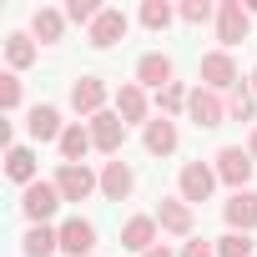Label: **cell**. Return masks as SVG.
Returning a JSON list of instances; mask_svg holds the SVG:
<instances>
[{"label": "cell", "mask_w": 257, "mask_h": 257, "mask_svg": "<svg viewBox=\"0 0 257 257\" xmlns=\"http://www.w3.org/2000/svg\"><path fill=\"white\" fill-rule=\"evenodd\" d=\"M51 182H56L61 202H86V197H96V192H101V177H96L86 162H61Z\"/></svg>", "instance_id": "cell-1"}, {"label": "cell", "mask_w": 257, "mask_h": 257, "mask_svg": "<svg viewBox=\"0 0 257 257\" xmlns=\"http://www.w3.org/2000/svg\"><path fill=\"white\" fill-rule=\"evenodd\" d=\"M212 167H217V182H227L232 192H247V182H252V172H257L252 152H242V147H222V152L212 157Z\"/></svg>", "instance_id": "cell-2"}, {"label": "cell", "mask_w": 257, "mask_h": 257, "mask_svg": "<svg viewBox=\"0 0 257 257\" xmlns=\"http://www.w3.org/2000/svg\"><path fill=\"white\" fill-rule=\"evenodd\" d=\"M247 36H252V16H247V6H242V0H222V6H217V41H222V51L242 46Z\"/></svg>", "instance_id": "cell-3"}, {"label": "cell", "mask_w": 257, "mask_h": 257, "mask_svg": "<svg viewBox=\"0 0 257 257\" xmlns=\"http://www.w3.org/2000/svg\"><path fill=\"white\" fill-rule=\"evenodd\" d=\"M187 116H192V126H202V132L222 126V121H227V101H222V91H212V86H192Z\"/></svg>", "instance_id": "cell-4"}, {"label": "cell", "mask_w": 257, "mask_h": 257, "mask_svg": "<svg viewBox=\"0 0 257 257\" xmlns=\"http://www.w3.org/2000/svg\"><path fill=\"white\" fill-rule=\"evenodd\" d=\"M56 207H61V192H56V182H31V187L21 192V212L31 217V227H46V222L56 217Z\"/></svg>", "instance_id": "cell-5"}, {"label": "cell", "mask_w": 257, "mask_h": 257, "mask_svg": "<svg viewBox=\"0 0 257 257\" xmlns=\"http://www.w3.org/2000/svg\"><path fill=\"white\" fill-rule=\"evenodd\" d=\"M106 96H111V91H106V81H101V76H81V81L71 86V111L91 121V116H101V111H106Z\"/></svg>", "instance_id": "cell-6"}, {"label": "cell", "mask_w": 257, "mask_h": 257, "mask_svg": "<svg viewBox=\"0 0 257 257\" xmlns=\"http://www.w3.org/2000/svg\"><path fill=\"white\" fill-rule=\"evenodd\" d=\"M177 187H182V202H207L212 197V187H217V167H207V162H187L182 167V177H177Z\"/></svg>", "instance_id": "cell-7"}, {"label": "cell", "mask_w": 257, "mask_h": 257, "mask_svg": "<svg viewBox=\"0 0 257 257\" xmlns=\"http://www.w3.org/2000/svg\"><path fill=\"white\" fill-rule=\"evenodd\" d=\"M242 76H237V61H232V51H207L202 56V86H212V91H232Z\"/></svg>", "instance_id": "cell-8"}, {"label": "cell", "mask_w": 257, "mask_h": 257, "mask_svg": "<svg viewBox=\"0 0 257 257\" xmlns=\"http://www.w3.org/2000/svg\"><path fill=\"white\" fill-rule=\"evenodd\" d=\"M152 217H157V227L172 232V237H192V222H197L192 202H182V197H162V207H157Z\"/></svg>", "instance_id": "cell-9"}, {"label": "cell", "mask_w": 257, "mask_h": 257, "mask_svg": "<svg viewBox=\"0 0 257 257\" xmlns=\"http://www.w3.org/2000/svg\"><path fill=\"white\" fill-rule=\"evenodd\" d=\"M61 252L66 257H96V227L86 217H66L61 222Z\"/></svg>", "instance_id": "cell-10"}, {"label": "cell", "mask_w": 257, "mask_h": 257, "mask_svg": "<svg viewBox=\"0 0 257 257\" xmlns=\"http://www.w3.org/2000/svg\"><path fill=\"white\" fill-rule=\"evenodd\" d=\"M86 126H91L96 152H106V157H116V152H121V142H126V121H121L116 111H101V116H91Z\"/></svg>", "instance_id": "cell-11"}, {"label": "cell", "mask_w": 257, "mask_h": 257, "mask_svg": "<svg viewBox=\"0 0 257 257\" xmlns=\"http://www.w3.org/2000/svg\"><path fill=\"white\" fill-rule=\"evenodd\" d=\"M157 232H162V227H157V217H147V212H142V217H126V227H121V247L137 252V257H147L152 247H162Z\"/></svg>", "instance_id": "cell-12"}, {"label": "cell", "mask_w": 257, "mask_h": 257, "mask_svg": "<svg viewBox=\"0 0 257 257\" xmlns=\"http://www.w3.org/2000/svg\"><path fill=\"white\" fill-rule=\"evenodd\" d=\"M126 26H132V21H126V11L106 6V11L96 16V26H91L86 36H91V46H96V51H111L116 41H126Z\"/></svg>", "instance_id": "cell-13"}, {"label": "cell", "mask_w": 257, "mask_h": 257, "mask_svg": "<svg viewBox=\"0 0 257 257\" xmlns=\"http://www.w3.org/2000/svg\"><path fill=\"white\" fill-rule=\"evenodd\" d=\"M116 116L132 126V121H152V101H147V86L137 81H121L116 86Z\"/></svg>", "instance_id": "cell-14"}, {"label": "cell", "mask_w": 257, "mask_h": 257, "mask_svg": "<svg viewBox=\"0 0 257 257\" xmlns=\"http://www.w3.org/2000/svg\"><path fill=\"white\" fill-rule=\"evenodd\" d=\"M66 126H71V121H61L56 106H31V116H26L31 142H61V137H66Z\"/></svg>", "instance_id": "cell-15"}, {"label": "cell", "mask_w": 257, "mask_h": 257, "mask_svg": "<svg viewBox=\"0 0 257 257\" xmlns=\"http://www.w3.org/2000/svg\"><path fill=\"white\" fill-rule=\"evenodd\" d=\"M132 187H137V172L126 167V162H106V167H101V197H106V202H126Z\"/></svg>", "instance_id": "cell-16"}, {"label": "cell", "mask_w": 257, "mask_h": 257, "mask_svg": "<svg viewBox=\"0 0 257 257\" xmlns=\"http://www.w3.org/2000/svg\"><path fill=\"white\" fill-rule=\"evenodd\" d=\"M137 86L167 91V86H172V56H162V51H147V56L137 61Z\"/></svg>", "instance_id": "cell-17"}, {"label": "cell", "mask_w": 257, "mask_h": 257, "mask_svg": "<svg viewBox=\"0 0 257 257\" xmlns=\"http://www.w3.org/2000/svg\"><path fill=\"white\" fill-rule=\"evenodd\" d=\"M222 217H227L232 232H252L257 227V192H232L227 207H222Z\"/></svg>", "instance_id": "cell-18"}, {"label": "cell", "mask_w": 257, "mask_h": 257, "mask_svg": "<svg viewBox=\"0 0 257 257\" xmlns=\"http://www.w3.org/2000/svg\"><path fill=\"white\" fill-rule=\"evenodd\" d=\"M147 152L152 157H172L177 152V121L172 116H152L147 121Z\"/></svg>", "instance_id": "cell-19"}, {"label": "cell", "mask_w": 257, "mask_h": 257, "mask_svg": "<svg viewBox=\"0 0 257 257\" xmlns=\"http://www.w3.org/2000/svg\"><path fill=\"white\" fill-rule=\"evenodd\" d=\"M31 36H36L41 46H56V41L66 36V11H51V6H41V11L31 16Z\"/></svg>", "instance_id": "cell-20"}, {"label": "cell", "mask_w": 257, "mask_h": 257, "mask_svg": "<svg viewBox=\"0 0 257 257\" xmlns=\"http://www.w3.org/2000/svg\"><path fill=\"white\" fill-rule=\"evenodd\" d=\"M6 177H11L16 187L41 182V177H36V152H31V147H6Z\"/></svg>", "instance_id": "cell-21"}, {"label": "cell", "mask_w": 257, "mask_h": 257, "mask_svg": "<svg viewBox=\"0 0 257 257\" xmlns=\"http://www.w3.org/2000/svg\"><path fill=\"white\" fill-rule=\"evenodd\" d=\"M56 147H61V162H86V152L96 147V142H91V126H86V121H71L66 137H61Z\"/></svg>", "instance_id": "cell-22"}, {"label": "cell", "mask_w": 257, "mask_h": 257, "mask_svg": "<svg viewBox=\"0 0 257 257\" xmlns=\"http://www.w3.org/2000/svg\"><path fill=\"white\" fill-rule=\"evenodd\" d=\"M21 252L26 257H51V252H61V227H31L26 237H21Z\"/></svg>", "instance_id": "cell-23"}, {"label": "cell", "mask_w": 257, "mask_h": 257, "mask_svg": "<svg viewBox=\"0 0 257 257\" xmlns=\"http://www.w3.org/2000/svg\"><path fill=\"white\" fill-rule=\"evenodd\" d=\"M252 111H257V91H252V81H237L227 91V116L232 121H252Z\"/></svg>", "instance_id": "cell-24"}, {"label": "cell", "mask_w": 257, "mask_h": 257, "mask_svg": "<svg viewBox=\"0 0 257 257\" xmlns=\"http://www.w3.org/2000/svg\"><path fill=\"white\" fill-rule=\"evenodd\" d=\"M6 61H11V71H26L31 61H36V36H6Z\"/></svg>", "instance_id": "cell-25"}, {"label": "cell", "mask_w": 257, "mask_h": 257, "mask_svg": "<svg viewBox=\"0 0 257 257\" xmlns=\"http://www.w3.org/2000/svg\"><path fill=\"white\" fill-rule=\"evenodd\" d=\"M187 101H192V91H187L182 81H172L167 91H157V106H162V116H177V111H187Z\"/></svg>", "instance_id": "cell-26"}, {"label": "cell", "mask_w": 257, "mask_h": 257, "mask_svg": "<svg viewBox=\"0 0 257 257\" xmlns=\"http://www.w3.org/2000/svg\"><path fill=\"white\" fill-rule=\"evenodd\" d=\"M172 16H177V11L167 6V0H147V6H142V26H147V31H167Z\"/></svg>", "instance_id": "cell-27"}, {"label": "cell", "mask_w": 257, "mask_h": 257, "mask_svg": "<svg viewBox=\"0 0 257 257\" xmlns=\"http://www.w3.org/2000/svg\"><path fill=\"white\" fill-rule=\"evenodd\" d=\"M106 6H96V0H66V21H76V26H96V16H101Z\"/></svg>", "instance_id": "cell-28"}, {"label": "cell", "mask_w": 257, "mask_h": 257, "mask_svg": "<svg viewBox=\"0 0 257 257\" xmlns=\"http://www.w3.org/2000/svg\"><path fill=\"white\" fill-rule=\"evenodd\" d=\"M187 26H207V21H217V6L212 0H182V11H177Z\"/></svg>", "instance_id": "cell-29"}, {"label": "cell", "mask_w": 257, "mask_h": 257, "mask_svg": "<svg viewBox=\"0 0 257 257\" xmlns=\"http://www.w3.org/2000/svg\"><path fill=\"white\" fill-rule=\"evenodd\" d=\"M217 257H252L247 232H227V237H217Z\"/></svg>", "instance_id": "cell-30"}, {"label": "cell", "mask_w": 257, "mask_h": 257, "mask_svg": "<svg viewBox=\"0 0 257 257\" xmlns=\"http://www.w3.org/2000/svg\"><path fill=\"white\" fill-rule=\"evenodd\" d=\"M16 106H21V76L6 71L0 76V111H16Z\"/></svg>", "instance_id": "cell-31"}, {"label": "cell", "mask_w": 257, "mask_h": 257, "mask_svg": "<svg viewBox=\"0 0 257 257\" xmlns=\"http://www.w3.org/2000/svg\"><path fill=\"white\" fill-rule=\"evenodd\" d=\"M177 257H217V242H197V237H187V247H182Z\"/></svg>", "instance_id": "cell-32"}, {"label": "cell", "mask_w": 257, "mask_h": 257, "mask_svg": "<svg viewBox=\"0 0 257 257\" xmlns=\"http://www.w3.org/2000/svg\"><path fill=\"white\" fill-rule=\"evenodd\" d=\"M147 257H177V252H172V247H152Z\"/></svg>", "instance_id": "cell-33"}, {"label": "cell", "mask_w": 257, "mask_h": 257, "mask_svg": "<svg viewBox=\"0 0 257 257\" xmlns=\"http://www.w3.org/2000/svg\"><path fill=\"white\" fill-rule=\"evenodd\" d=\"M247 152H252V162H257V132H252V137H247Z\"/></svg>", "instance_id": "cell-34"}, {"label": "cell", "mask_w": 257, "mask_h": 257, "mask_svg": "<svg viewBox=\"0 0 257 257\" xmlns=\"http://www.w3.org/2000/svg\"><path fill=\"white\" fill-rule=\"evenodd\" d=\"M252 91H257V71H252Z\"/></svg>", "instance_id": "cell-35"}]
</instances>
